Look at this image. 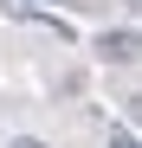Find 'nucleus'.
<instances>
[{"label": "nucleus", "mask_w": 142, "mask_h": 148, "mask_svg": "<svg viewBox=\"0 0 142 148\" xmlns=\"http://www.w3.org/2000/svg\"><path fill=\"white\" fill-rule=\"evenodd\" d=\"M110 148H136V135H116V142H110Z\"/></svg>", "instance_id": "2"}, {"label": "nucleus", "mask_w": 142, "mask_h": 148, "mask_svg": "<svg viewBox=\"0 0 142 148\" xmlns=\"http://www.w3.org/2000/svg\"><path fill=\"white\" fill-rule=\"evenodd\" d=\"M97 52H103L110 64H129V58H136V32H103V45H97Z\"/></svg>", "instance_id": "1"}, {"label": "nucleus", "mask_w": 142, "mask_h": 148, "mask_svg": "<svg viewBox=\"0 0 142 148\" xmlns=\"http://www.w3.org/2000/svg\"><path fill=\"white\" fill-rule=\"evenodd\" d=\"M13 148H45V142H32V135H19V142H13Z\"/></svg>", "instance_id": "3"}]
</instances>
